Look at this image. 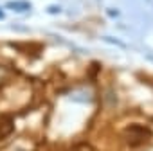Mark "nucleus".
Returning a JSON list of instances; mask_svg holds the SVG:
<instances>
[{
  "mask_svg": "<svg viewBox=\"0 0 153 151\" xmlns=\"http://www.w3.org/2000/svg\"><path fill=\"white\" fill-rule=\"evenodd\" d=\"M7 7L13 9V11H27L31 6H29V2L22 0V2H7Z\"/></svg>",
  "mask_w": 153,
  "mask_h": 151,
  "instance_id": "nucleus-1",
  "label": "nucleus"
},
{
  "mask_svg": "<svg viewBox=\"0 0 153 151\" xmlns=\"http://www.w3.org/2000/svg\"><path fill=\"white\" fill-rule=\"evenodd\" d=\"M0 18H2V13H0Z\"/></svg>",
  "mask_w": 153,
  "mask_h": 151,
  "instance_id": "nucleus-2",
  "label": "nucleus"
}]
</instances>
